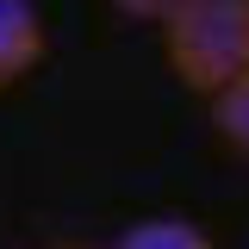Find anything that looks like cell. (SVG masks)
I'll return each instance as SVG.
<instances>
[{
    "label": "cell",
    "mask_w": 249,
    "mask_h": 249,
    "mask_svg": "<svg viewBox=\"0 0 249 249\" xmlns=\"http://www.w3.org/2000/svg\"><path fill=\"white\" fill-rule=\"evenodd\" d=\"M56 249H100V243H56Z\"/></svg>",
    "instance_id": "8992f818"
},
{
    "label": "cell",
    "mask_w": 249,
    "mask_h": 249,
    "mask_svg": "<svg viewBox=\"0 0 249 249\" xmlns=\"http://www.w3.org/2000/svg\"><path fill=\"white\" fill-rule=\"evenodd\" d=\"M156 25L175 81L193 93H218L249 69V0H181Z\"/></svg>",
    "instance_id": "6da1fadb"
},
{
    "label": "cell",
    "mask_w": 249,
    "mask_h": 249,
    "mask_svg": "<svg viewBox=\"0 0 249 249\" xmlns=\"http://www.w3.org/2000/svg\"><path fill=\"white\" fill-rule=\"evenodd\" d=\"M212 100V131H218V143L224 150H237L249 156V69L243 75H231L218 93H206Z\"/></svg>",
    "instance_id": "3957f363"
},
{
    "label": "cell",
    "mask_w": 249,
    "mask_h": 249,
    "mask_svg": "<svg viewBox=\"0 0 249 249\" xmlns=\"http://www.w3.org/2000/svg\"><path fill=\"white\" fill-rule=\"evenodd\" d=\"M112 6H119V13H131V19H168L181 0H112Z\"/></svg>",
    "instance_id": "5b68a950"
},
{
    "label": "cell",
    "mask_w": 249,
    "mask_h": 249,
    "mask_svg": "<svg viewBox=\"0 0 249 249\" xmlns=\"http://www.w3.org/2000/svg\"><path fill=\"white\" fill-rule=\"evenodd\" d=\"M44 62V19L31 0H0V93Z\"/></svg>",
    "instance_id": "7a4b0ae2"
},
{
    "label": "cell",
    "mask_w": 249,
    "mask_h": 249,
    "mask_svg": "<svg viewBox=\"0 0 249 249\" xmlns=\"http://www.w3.org/2000/svg\"><path fill=\"white\" fill-rule=\"evenodd\" d=\"M112 249H218L199 224H187V218H143V224H131Z\"/></svg>",
    "instance_id": "277c9868"
}]
</instances>
